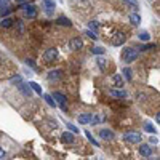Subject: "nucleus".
<instances>
[{
  "label": "nucleus",
  "instance_id": "obj_36",
  "mask_svg": "<svg viewBox=\"0 0 160 160\" xmlns=\"http://www.w3.org/2000/svg\"><path fill=\"white\" fill-rule=\"evenodd\" d=\"M123 2H128V3H130V2H131V0H123Z\"/></svg>",
  "mask_w": 160,
  "mask_h": 160
},
{
  "label": "nucleus",
  "instance_id": "obj_6",
  "mask_svg": "<svg viewBox=\"0 0 160 160\" xmlns=\"http://www.w3.org/2000/svg\"><path fill=\"white\" fill-rule=\"evenodd\" d=\"M69 47H71V50H80V48L83 47V42H82V39L75 37V39H72L71 42H69Z\"/></svg>",
  "mask_w": 160,
  "mask_h": 160
},
{
  "label": "nucleus",
  "instance_id": "obj_32",
  "mask_svg": "<svg viewBox=\"0 0 160 160\" xmlns=\"http://www.w3.org/2000/svg\"><path fill=\"white\" fill-rule=\"evenodd\" d=\"M151 48H155V47H154V45H151V43H149V45H144V47H141V50L144 51V50H151Z\"/></svg>",
  "mask_w": 160,
  "mask_h": 160
},
{
  "label": "nucleus",
  "instance_id": "obj_28",
  "mask_svg": "<svg viewBox=\"0 0 160 160\" xmlns=\"http://www.w3.org/2000/svg\"><path fill=\"white\" fill-rule=\"evenodd\" d=\"M114 83L117 87H122V79H120V75H115L114 77Z\"/></svg>",
  "mask_w": 160,
  "mask_h": 160
},
{
  "label": "nucleus",
  "instance_id": "obj_27",
  "mask_svg": "<svg viewBox=\"0 0 160 160\" xmlns=\"http://www.w3.org/2000/svg\"><path fill=\"white\" fill-rule=\"evenodd\" d=\"M67 128L72 131V133H79V128L75 127V125H72V123H67Z\"/></svg>",
  "mask_w": 160,
  "mask_h": 160
},
{
  "label": "nucleus",
  "instance_id": "obj_25",
  "mask_svg": "<svg viewBox=\"0 0 160 160\" xmlns=\"http://www.w3.org/2000/svg\"><path fill=\"white\" fill-rule=\"evenodd\" d=\"M144 130L147 131V133H155V128L152 127L151 123H146V125H144Z\"/></svg>",
  "mask_w": 160,
  "mask_h": 160
},
{
  "label": "nucleus",
  "instance_id": "obj_5",
  "mask_svg": "<svg viewBox=\"0 0 160 160\" xmlns=\"http://www.w3.org/2000/svg\"><path fill=\"white\" fill-rule=\"evenodd\" d=\"M125 140L128 143H140L141 141V135L138 131H130V133L125 135Z\"/></svg>",
  "mask_w": 160,
  "mask_h": 160
},
{
  "label": "nucleus",
  "instance_id": "obj_4",
  "mask_svg": "<svg viewBox=\"0 0 160 160\" xmlns=\"http://www.w3.org/2000/svg\"><path fill=\"white\" fill-rule=\"evenodd\" d=\"M56 56H58V50H56V48H48V50L43 53V59L47 62L54 61V59H56Z\"/></svg>",
  "mask_w": 160,
  "mask_h": 160
},
{
  "label": "nucleus",
  "instance_id": "obj_11",
  "mask_svg": "<svg viewBox=\"0 0 160 160\" xmlns=\"http://www.w3.org/2000/svg\"><path fill=\"white\" fill-rule=\"evenodd\" d=\"M93 120V117L90 115V114H83V115H79V122L82 123V125H87V123H90Z\"/></svg>",
  "mask_w": 160,
  "mask_h": 160
},
{
  "label": "nucleus",
  "instance_id": "obj_26",
  "mask_svg": "<svg viewBox=\"0 0 160 160\" xmlns=\"http://www.w3.org/2000/svg\"><path fill=\"white\" fill-rule=\"evenodd\" d=\"M90 31H91V32L98 31V24H96V21H91V23H90Z\"/></svg>",
  "mask_w": 160,
  "mask_h": 160
},
{
  "label": "nucleus",
  "instance_id": "obj_13",
  "mask_svg": "<svg viewBox=\"0 0 160 160\" xmlns=\"http://www.w3.org/2000/svg\"><path fill=\"white\" fill-rule=\"evenodd\" d=\"M110 96H114V98H125L127 93L123 90H110Z\"/></svg>",
  "mask_w": 160,
  "mask_h": 160
},
{
  "label": "nucleus",
  "instance_id": "obj_10",
  "mask_svg": "<svg viewBox=\"0 0 160 160\" xmlns=\"http://www.w3.org/2000/svg\"><path fill=\"white\" fill-rule=\"evenodd\" d=\"M99 136L102 138V140H112V138H114V131H110V130H101L99 131Z\"/></svg>",
  "mask_w": 160,
  "mask_h": 160
},
{
  "label": "nucleus",
  "instance_id": "obj_24",
  "mask_svg": "<svg viewBox=\"0 0 160 160\" xmlns=\"http://www.w3.org/2000/svg\"><path fill=\"white\" fill-rule=\"evenodd\" d=\"M123 74H125V79H127V80H131V74H133V72H131V69L125 67L123 69Z\"/></svg>",
  "mask_w": 160,
  "mask_h": 160
},
{
  "label": "nucleus",
  "instance_id": "obj_19",
  "mask_svg": "<svg viewBox=\"0 0 160 160\" xmlns=\"http://www.w3.org/2000/svg\"><path fill=\"white\" fill-rule=\"evenodd\" d=\"M56 23H58V24H61V26H71V21H69L67 18H64V16H59Z\"/></svg>",
  "mask_w": 160,
  "mask_h": 160
},
{
  "label": "nucleus",
  "instance_id": "obj_23",
  "mask_svg": "<svg viewBox=\"0 0 160 160\" xmlns=\"http://www.w3.org/2000/svg\"><path fill=\"white\" fill-rule=\"evenodd\" d=\"M91 53H93V54H102V53H106V50H104V48H101V47H93V48H91Z\"/></svg>",
  "mask_w": 160,
  "mask_h": 160
},
{
  "label": "nucleus",
  "instance_id": "obj_33",
  "mask_svg": "<svg viewBox=\"0 0 160 160\" xmlns=\"http://www.w3.org/2000/svg\"><path fill=\"white\" fill-rule=\"evenodd\" d=\"M26 62H27V64H29L31 67H35V64H34V62H32V59H27Z\"/></svg>",
  "mask_w": 160,
  "mask_h": 160
},
{
  "label": "nucleus",
  "instance_id": "obj_7",
  "mask_svg": "<svg viewBox=\"0 0 160 160\" xmlns=\"http://www.w3.org/2000/svg\"><path fill=\"white\" fill-rule=\"evenodd\" d=\"M125 34H122V32H119V34H115L114 35V39H112V45H115V47H119V45H122L123 42H125Z\"/></svg>",
  "mask_w": 160,
  "mask_h": 160
},
{
  "label": "nucleus",
  "instance_id": "obj_12",
  "mask_svg": "<svg viewBox=\"0 0 160 160\" xmlns=\"http://www.w3.org/2000/svg\"><path fill=\"white\" fill-rule=\"evenodd\" d=\"M140 152H141V155H144V157H149L152 154V151H151V147H149L147 144H143L141 147H140Z\"/></svg>",
  "mask_w": 160,
  "mask_h": 160
},
{
  "label": "nucleus",
  "instance_id": "obj_15",
  "mask_svg": "<svg viewBox=\"0 0 160 160\" xmlns=\"http://www.w3.org/2000/svg\"><path fill=\"white\" fill-rule=\"evenodd\" d=\"M61 77V71H51L50 74H48V80L53 82V80H59Z\"/></svg>",
  "mask_w": 160,
  "mask_h": 160
},
{
  "label": "nucleus",
  "instance_id": "obj_34",
  "mask_svg": "<svg viewBox=\"0 0 160 160\" xmlns=\"http://www.w3.org/2000/svg\"><path fill=\"white\" fill-rule=\"evenodd\" d=\"M3 155H5V151H3V149H0V157H3Z\"/></svg>",
  "mask_w": 160,
  "mask_h": 160
},
{
  "label": "nucleus",
  "instance_id": "obj_37",
  "mask_svg": "<svg viewBox=\"0 0 160 160\" xmlns=\"http://www.w3.org/2000/svg\"><path fill=\"white\" fill-rule=\"evenodd\" d=\"M5 2H8V0H5Z\"/></svg>",
  "mask_w": 160,
  "mask_h": 160
},
{
  "label": "nucleus",
  "instance_id": "obj_14",
  "mask_svg": "<svg viewBox=\"0 0 160 160\" xmlns=\"http://www.w3.org/2000/svg\"><path fill=\"white\" fill-rule=\"evenodd\" d=\"M130 21H131V24H133V26H138L141 23V18H140L138 13H131V15H130Z\"/></svg>",
  "mask_w": 160,
  "mask_h": 160
},
{
  "label": "nucleus",
  "instance_id": "obj_2",
  "mask_svg": "<svg viewBox=\"0 0 160 160\" xmlns=\"http://www.w3.org/2000/svg\"><path fill=\"white\" fill-rule=\"evenodd\" d=\"M51 98L54 99V102H56V104H58V106H59L62 110H66V109H67V104H66V96L62 95V93L56 91V93H54V95L51 96Z\"/></svg>",
  "mask_w": 160,
  "mask_h": 160
},
{
  "label": "nucleus",
  "instance_id": "obj_1",
  "mask_svg": "<svg viewBox=\"0 0 160 160\" xmlns=\"http://www.w3.org/2000/svg\"><path fill=\"white\" fill-rule=\"evenodd\" d=\"M138 54H140V51L136 50V48H125L123 50V53H122V61L123 62H131V61H135L136 58H138Z\"/></svg>",
  "mask_w": 160,
  "mask_h": 160
},
{
  "label": "nucleus",
  "instance_id": "obj_31",
  "mask_svg": "<svg viewBox=\"0 0 160 160\" xmlns=\"http://www.w3.org/2000/svg\"><path fill=\"white\" fill-rule=\"evenodd\" d=\"M11 82H13V83H19V85H21V77H19V75H16V77L11 79Z\"/></svg>",
  "mask_w": 160,
  "mask_h": 160
},
{
  "label": "nucleus",
  "instance_id": "obj_20",
  "mask_svg": "<svg viewBox=\"0 0 160 160\" xmlns=\"http://www.w3.org/2000/svg\"><path fill=\"white\" fill-rule=\"evenodd\" d=\"M13 23H15L13 19H10V18H3V19H2V23H0V24H2L3 27H11V24H13Z\"/></svg>",
  "mask_w": 160,
  "mask_h": 160
},
{
  "label": "nucleus",
  "instance_id": "obj_8",
  "mask_svg": "<svg viewBox=\"0 0 160 160\" xmlns=\"http://www.w3.org/2000/svg\"><path fill=\"white\" fill-rule=\"evenodd\" d=\"M10 11H11V8H10L8 2H5V0H0V15L5 16V15H8Z\"/></svg>",
  "mask_w": 160,
  "mask_h": 160
},
{
  "label": "nucleus",
  "instance_id": "obj_21",
  "mask_svg": "<svg viewBox=\"0 0 160 160\" xmlns=\"http://www.w3.org/2000/svg\"><path fill=\"white\" fill-rule=\"evenodd\" d=\"M85 136L88 138V141H90V143H93V146H99V143L95 140V138H93V135L90 133V131H85Z\"/></svg>",
  "mask_w": 160,
  "mask_h": 160
},
{
  "label": "nucleus",
  "instance_id": "obj_30",
  "mask_svg": "<svg viewBox=\"0 0 160 160\" xmlns=\"http://www.w3.org/2000/svg\"><path fill=\"white\" fill-rule=\"evenodd\" d=\"M85 34H87V35H88V37H90V39H93V40H95V39H96V34H95V32H91V31H87V32H85Z\"/></svg>",
  "mask_w": 160,
  "mask_h": 160
},
{
  "label": "nucleus",
  "instance_id": "obj_35",
  "mask_svg": "<svg viewBox=\"0 0 160 160\" xmlns=\"http://www.w3.org/2000/svg\"><path fill=\"white\" fill-rule=\"evenodd\" d=\"M16 2H18V3H21V5H23L24 2H27V0H16Z\"/></svg>",
  "mask_w": 160,
  "mask_h": 160
},
{
  "label": "nucleus",
  "instance_id": "obj_9",
  "mask_svg": "<svg viewBox=\"0 0 160 160\" xmlns=\"http://www.w3.org/2000/svg\"><path fill=\"white\" fill-rule=\"evenodd\" d=\"M42 6H43V8H45L48 13H51V11L54 10V6H56V5H54L53 0H42Z\"/></svg>",
  "mask_w": 160,
  "mask_h": 160
},
{
  "label": "nucleus",
  "instance_id": "obj_18",
  "mask_svg": "<svg viewBox=\"0 0 160 160\" xmlns=\"http://www.w3.org/2000/svg\"><path fill=\"white\" fill-rule=\"evenodd\" d=\"M43 99L47 101V104H48V106H51V107H54V106H56V102H54V99L51 98V95H43Z\"/></svg>",
  "mask_w": 160,
  "mask_h": 160
},
{
  "label": "nucleus",
  "instance_id": "obj_29",
  "mask_svg": "<svg viewBox=\"0 0 160 160\" xmlns=\"http://www.w3.org/2000/svg\"><path fill=\"white\" fill-rule=\"evenodd\" d=\"M140 39H141V40H149L151 35H149L147 32H141V34H140Z\"/></svg>",
  "mask_w": 160,
  "mask_h": 160
},
{
  "label": "nucleus",
  "instance_id": "obj_22",
  "mask_svg": "<svg viewBox=\"0 0 160 160\" xmlns=\"http://www.w3.org/2000/svg\"><path fill=\"white\" fill-rule=\"evenodd\" d=\"M19 90L23 91L26 96H31V88H27V85H24V83H21L19 85Z\"/></svg>",
  "mask_w": 160,
  "mask_h": 160
},
{
  "label": "nucleus",
  "instance_id": "obj_3",
  "mask_svg": "<svg viewBox=\"0 0 160 160\" xmlns=\"http://www.w3.org/2000/svg\"><path fill=\"white\" fill-rule=\"evenodd\" d=\"M21 8L24 10V15L27 16V18H31V19H34L37 16V8L34 5H26V3H23L21 5Z\"/></svg>",
  "mask_w": 160,
  "mask_h": 160
},
{
  "label": "nucleus",
  "instance_id": "obj_16",
  "mask_svg": "<svg viewBox=\"0 0 160 160\" xmlns=\"http://www.w3.org/2000/svg\"><path fill=\"white\" fill-rule=\"evenodd\" d=\"M29 87H31V88H32L37 95H40V96H42V88H40L39 83H35V82H29Z\"/></svg>",
  "mask_w": 160,
  "mask_h": 160
},
{
  "label": "nucleus",
  "instance_id": "obj_17",
  "mask_svg": "<svg viewBox=\"0 0 160 160\" xmlns=\"http://www.w3.org/2000/svg\"><path fill=\"white\" fill-rule=\"evenodd\" d=\"M62 141H64V143H72L74 141V135L72 133H67V131H66V133H62Z\"/></svg>",
  "mask_w": 160,
  "mask_h": 160
}]
</instances>
